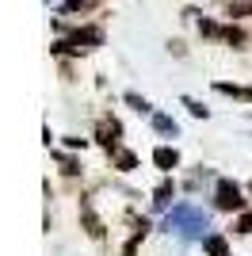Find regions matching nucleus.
<instances>
[{
	"label": "nucleus",
	"mask_w": 252,
	"mask_h": 256,
	"mask_svg": "<svg viewBox=\"0 0 252 256\" xmlns=\"http://www.w3.org/2000/svg\"><path fill=\"white\" fill-rule=\"evenodd\" d=\"M202 248H206L210 256H230V252H226V237H222V234H206V237H202Z\"/></svg>",
	"instance_id": "nucleus-4"
},
{
	"label": "nucleus",
	"mask_w": 252,
	"mask_h": 256,
	"mask_svg": "<svg viewBox=\"0 0 252 256\" xmlns=\"http://www.w3.org/2000/svg\"><path fill=\"white\" fill-rule=\"evenodd\" d=\"M153 164H157L160 172H172V168H176V164H180V153L172 150V146H160V150L153 153Z\"/></svg>",
	"instance_id": "nucleus-3"
},
{
	"label": "nucleus",
	"mask_w": 252,
	"mask_h": 256,
	"mask_svg": "<svg viewBox=\"0 0 252 256\" xmlns=\"http://www.w3.org/2000/svg\"><path fill=\"white\" fill-rule=\"evenodd\" d=\"M230 20H241V16H252V4H230Z\"/></svg>",
	"instance_id": "nucleus-10"
},
{
	"label": "nucleus",
	"mask_w": 252,
	"mask_h": 256,
	"mask_svg": "<svg viewBox=\"0 0 252 256\" xmlns=\"http://www.w3.org/2000/svg\"><path fill=\"white\" fill-rule=\"evenodd\" d=\"M126 104L134 107V111H142V115H157V111H153V104H149V100H142V96H134V92H126Z\"/></svg>",
	"instance_id": "nucleus-7"
},
{
	"label": "nucleus",
	"mask_w": 252,
	"mask_h": 256,
	"mask_svg": "<svg viewBox=\"0 0 252 256\" xmlns=\"http://www.w3.org/2000/svg\"><path fill=\"white\" fill-rule=\"evenodd\" d=\"M218 92H226V96H237V100H252V88H241V84H218Z\"/></svg>",
	"instance_id": "nucleus-8"
},
{
	"label": "nucleus",
	"mask_w": 252,
	"mask_h": 256,
	"mask_svg": "<svg viewBox=\"0 0 252 256\" xmlns=\"http://www.w3.org/2000/svg\"><path fill=\"white\" fill-rule=\"evenodd\" d=\"M153 126H157L160 134H168V138H176V134H180L176 118H168V115H153Z\"/></svg>",
	"instance_id": "nucleus-6"
},
{
	"label": "nucleus",
	"mask_w": 252,
	"mask_h": 256,
	"mask_svg": "<svg viewBox=\"0 0 252 256\" xmlns=\"http://www.w3.org/2000/svg\"><path fill=\"white\" fill-rule=\"evenodd\" d=\"M104 42V31L100 27H84V31H76L73 38H65V42H58L54 50L58 54H80V50H92V46Z\"/></svg>",
	"instance_id": "nucleus-1"
},
{
	"label": "nucleus",
	"mask_w": 252,
	"mask_h": 256,
	"mask_svg": "<svg viewBox=\"0 0 252 256\" xmlns=\"http://www.w3.org/2000/svg\"><path fill=\"white\" fill-rule=\"evenodd\" d=\"M237 234H252V214H241V218H237Z\"/></svg>",
	"instance_id": "nucleus-12"
},
{
	"label": "nucleus",
	"mask_w": 252,
	"mask_h": 256,
	"mask_svg": "<svg viewBox=\"0 0 252 256\" xmlns=\"http://www.w3.org/2000/svg\"><path fill=\"white\" fill-rule=\"evenodd\" d=\"M115 164H118L122 172H130V168L138 164V157H134V153H118V157H115Z\"/></svg>",
	"instance_id": "nucleus-9"
},
{
	"label": "nucleus",
	"mask_w": 252,
	"mask_h": 256,
	"mask_svg": "<svg viewBox=\"0 0 252 256\" xmlns=\"http://www.w3.org/2000/svg\"><path fill=\"white\" fill-rule=\"evenodd\" d=\"M184 104H188V107H191V115H199V118H206V115H210L206 107H202V104H199V100H191V96H188V100H184Z\"/></svg>",
	"instance_id": "nucleus-11"
},
{
	"label": "nucleus",
	"mask_w": 252,
	"mask_h": 256,
	"mask_svg": "<svg viewBox=\"0 0 252 256\" xmlns=\"http://www.w3.org/2000/svg\"><path fill=\"white\" fill-rule=\"evenodd\" d=\"M226 42H233V46H241V42H244V34H241V31H233V27H230V31H226Z\"/></svg>",
	"instance_id": "nucleus-13"
},
{
	"label": "nucleus",
	"mask_w": 252,
	"mask_h": 256,
	"mask_svg": "<svg viewBox=\"0 0 252 256\" xmlns=\"http://www.w3.org/2000/svg\"><path fill=\"white\" fill-rule=\"evenodd\" d=\"M172 195H176V184H172V180H164V184L157 188V192H153V203H157V206H168V203H172Z\"/></svg>",
	"instance_id": "nucleus-5"
},
{
	"label": "nucleus",
	"mask_w": 252,
	"mask_h": 256,
	"mask_svg": "<svg viewBox=\"0 0 252 256\" xmlns=\"http://www.w3.org/2000/svg\"><path fill=\"white\" fill-rule=\"evenodd\" d=\"M214 203H218V210H241L244 199H241V188L233 180H218V188H214Z\"/></svg>",
	"instance_id": "nucleus-2"
}]
</instances>
